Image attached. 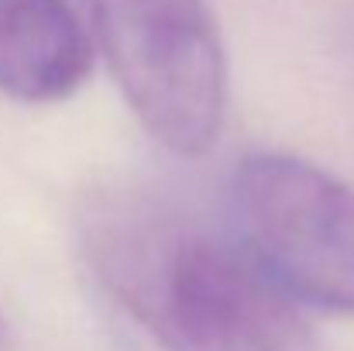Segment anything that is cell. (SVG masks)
<instances>
[{
	"instance_id": "cell-3",
	"label": "cell",
	"mask_w": 354,
	"mask_h": 351,
	"mask_svg": "<svg viewBox=\"0 0 354 351\" xmlns=\"http://www.w3.org/2000/svg\"><path fill=\"white\" fill-rule=\"evenodd\" d=\"M237 241L289 300L354 314V186L292 155H248L231 183Z\"/></svg>"
},
{
	"instance_id": "cell-4",
	"label": "cell",
	"mask_w": 354,
	"mask_h": 351,
	"mask_svg": "<svg viewBox=\"0 0 354 351\" xmlns=\"http://www.w3.org/2000/svg\"><path fill=\"white\" fill-rule=\"evenodd\" d=\"M93 69V42L69 0H0V93L21 104L73 97Z\"/></svg>"
},
{
	"instance_id": "cell-2",
	"label": "cell",
	"mask_w": 354,
	"mask_h": 351,
	"mask_svg": "<svg viewBox=\"0 0 354 351\" xmlns=\"http://www.w3.org/2000/svg\"><path fill=\"white\" fill-rule=\"evenodd\" d=\"M93 38L145 131L203 155L227 111V59L207 0H86Z\"/></svg>"
},
{
	"instance_id": "cell-1",
	"label": "cell",
	"mask_w": 354,
	"mask_h": 351,
	"mask_svg": "<svg viewBox=\"0 0 354 351\" xmlns=\"http://www.w3.org/2000/svg\"><path fill=\"white\" fill-rule=\"evenodd\" d=\"M83 248L165 351H317L296 300L241 241L155 200L97 197L83 214Z\"/></svg>"
}]
</instances>
